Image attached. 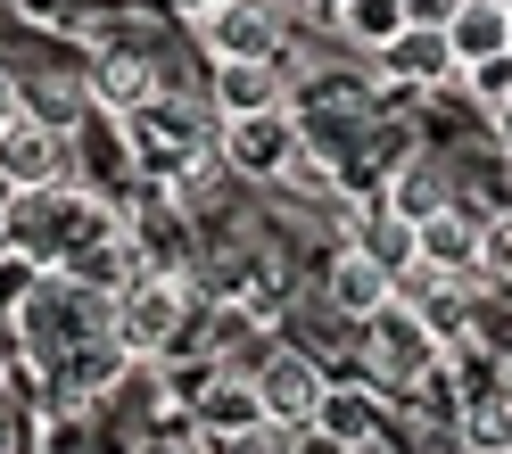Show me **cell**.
I'll use <instances>...</instances> for the list:
<instances>
[{"label":"cell","mask_w":512,"mask_h":454,"mask_svg":"<svg viewBox=\"0 0 512 454\" xmlns=\"http://www.w3.org/2000/svg\"><path fill=\"white\" fill-rule=\"evenodd\" d=\"M463 9H471V0H405V25H430V34H446Z\"/></svg>","instance_id":"22"},{"label":"cell","mask_w":512,"mask_h":454,"mask_svg":"<svg viewBox=\"0 0 512 454\" xmlns=\"http://www.w3.org/2000/svg\"><path fill=\"white\" fill-rule=\"evenodd\" d=\"M298 157H306V141H298L290 108L223 124V166H232L240 182H281V174H298Z\"/></svg>","instance_id":"2"},{"label":"cell","mask_w":512,"mask_h":454,"mask_svg":"<svg viewBox=\"0 0 512 454\" xmlns=\"http://www.w3.org/2000/svg\"><path fill=\"white\" fill-rule=\"evenodd\" d=\"M133 141H141V166H157V174L199 166V124H190L174 100H149V108L133 116Z\"/></svg>","instance_id":"8"},{"label":"cell","mask_w":512,"mask_h":454,"mask_svg":"<svg viewBox=\"0 0 512 454\" xmlns=\"http://www.w3.org/2000/svg\"><path fill=\"white\" fill-rule=\"evenodd\" d=\"M25 116H34V108H25V91H17V75L0 67V133H9V124H25Z\"/></svg>","instance_id":"24"},{"label":"cell","mask_w":512,"mask_h":454,"mask_svg":"<svg viewBox=\"0 0 512 454\" xmlns=\"http://www.w3.org/2000/svg\"><path fill=\"white\" fill-rule=\"evenodd\" d=\"M380 75H389V83H413V91H438L446 75H463V67H455V42H446V34L405 25V34L380 50Z\"/></svg>","instance_id":"9"},{"label":"cell","mask_w":512,"mask_h":454,"mask_svg":"<svg viewBox=\"0 0 512 454\" xmlns=\"http://www.w3.org/2000/svg\"><path fill=\"white\" fill-rule=\"evenodd\" d=\"M356 248L372 256L380 273H397V281H405L413 265H422V256H413V223H405V215H389V207H380V215L364 223V232H356Z\"/></svg>","instance_id":"14"},{"label":"cell","mask_w":512,"mask_h":454,"mask_svg":"<svg viewBox=\"0 0 512 454\" xmlns=\"http://www.w3.org/2000/svg\"><path fill=\"white\" fill-rule=\"evenodd\" d=\"M100 100L124 108V116H141L149 100H166V91H157V75L141 67V58H100Z\"/></svg>","instance_id":"16"},{"label":"cell","mask_w":512,"mask_h":454,"mask_svg":"<svg viewBox=\"0 0 512 454\" xmlns=\"http://www.w3.org/2000/svg\"><path fill=\"white\" fill-rule=\"evenodd\" d=\"M306 9H314V17H331V25H339V17H347V0H306Z\"/></svg>","instance_id":"27"},{"label":"cell","mask_w":512,"mask_h":454,"mask_svg":"<svg viewBox=\"0 0 512 454\" xmlns=\"http://www.w3.org/2000/svg\"><path fill=\"white\" fill-rule=\"evenodd\" d=\"M0 454H17V421L9 413H0Z\"/></svg>","instance_id":"28"},{"label":"cell","mask_w":512,"mask_h":454,"mask_svg":"<svg viewBox=\"0 0 512 454\" xmlns=\"http://www.w3.org/2000/svg\"><path fill=\"white\" fill-rule=\"evenodd\" d=\"M496 9H512V0H496Z\"/></svg>","instance_id":"29"},{"label":"cell","mask_w":512,"mask_h":454,"mask_svg":"<svg viewBox=\"0 0 512 454\" xmlns=\"http://www.w3.org/2000/svg\"><path fill=\"white\" fill-rule=\"evenodd\" d=\"M256 397H265V421L281 438H298V430H314V421H323V372L306 364V355H265V364H256Z\"/></svg>","instance_id":"6"},{"label":"cell","mask_w":512,"mask_h":454,"mask_svg":"<svg viewBox=\"0 0 512 454\" xmlns=\"http://www.w3.org/2000/svg\"><path fill=\"white\" fill-rule=\"evenodd\" d=\"M182 281H166V273H141L133 289L116 298V314H108V339L124 347V355H166L174 339H182Z\"/></svg>","instance_id":"1"},{"label":"cell","mask_w":512,"mask_h":454,"mask_svg":"<svg viewBox=\"0 0 512 454\" xmlns=\"http://www.w3.org/2000/svg\"><path fill=\"white\" fill-rule=\"evenodd\" d=\"M58 182H67V141H58V124H42V116L9 124V133H0V190H9V199H42Z\"/></svg>","instance_id":"4"},{"label":"cell","mask_w":512,"mask_h":454,"mask_svg":"<svg viewBox=\"0 0 512 454\" xmlns=\"http://www.w3.org/2000/svg\"><path fill=\"white\" fill-rule=\"evenodd\" d=\"M199 421H207L215 446H240V438H256V430H273V421H265V397H256V380H215L207 405H199Z\"/></svg>","instance_id":"11"},{"label":"cell","mask_w":512,"mask_h":454,"mask_svg":"<svg viewBox=\"0 0 512 454\" xmlns=\"http://www.w3.org/2000/svg\"><path fill=\"white\" fill-rule=\"evenodd\" d=\"M331 306H339L347 322L389 314V306H397V273H380L364 248H339V265H331Z\"/></svg>","instance_id":"10"},{"label":"cell","mask_w":512,"mask_h":454,"mask_svg":"<svg viewBox=\"0 0 512 454\" xmlns=\"http://www.w3.org/2000/svg\"><path fill=\"white\" fill-rule=\"evenodd\" d=\"M174 9H182V17H215L223 0H174Z\"/></svg>","instance_id":"26"},{"label":"cell","mask_w":512,"mask_h":454,"mask_svg":"<svg viewBox=\"0 0 512 454\" xmlns=\"http://www.w3.org/2000/svg\"><path fill=\"white\" fill-rule=\"evenodd\" d=\"M124 364H133V355H124L116 339H91V347H75V364H67V380L83 388V397H91V388H108Z\"/></svg>","instance_id":"20"},{"label":"cell","mask_w":512,"mask_h":454,"mask_svg":"<svg viewBox=\"0 0 512 454\" xmlns=\"http://www.w3.org/2000/svg\"><path fill=\"white\" fill-rule=\"evenodd\" d=\"M496 149H504V157H512V100H504V108H496Z\"/></svg>","instance_id":"25"},{"label":"cell","mask_w":512,"mask_h":454,"mask_svg":"<svg viewBox=\"0 0 512 454\" xmlns=\"http://www.w3.org/2000/svg\"><path fill=\"white\" fill-rule=\"evenodd\" d=\"M455 199H446V182H438V166H397V182H389V215H405V223H430V215H446Z\"/></svg>","instance_id":"15"},{"label":"cell","mask_w":512,"mask_h":454,"mask_svg":"<svg viewBox=\"0 0 512 454\" xmlns=\"http://www.w3.org/2000/svg\"><path fill=\"white\" fill-rule=\"evenodd\" d=\"M331 446H347V454H364L372 446V405L364 397H323V421H314Z\"/></svg>","instance_id":"18"},{"label":"cell","mask_w":512,"mask_h":454,"mask_svg":"<svg viewBox=\"0 0 512 454\" xmlns=\"http://www.w3.org/2000/svg\"><path fill=\"white\" fill-rule=\"evenodd\" d=\"M463 83H471V91H479V100H488V116H496V108L512 100V58H488V67H471Z\"/></svg>","instance_id":"21"},{"label":"cell","mask_w":512,"mask_h":454,"mask_svg":"<svg viewBox=\"0 0 512 454\" xmlns=\"http://www.w3.org/2000/svg\"><path fill=\"white\" fill-rule=\"evenodd\" d=\"M281 108V67L248 58V67H215V116L240 124V116H273Z\"/></svg>","instance_id":"13"},{"label":"cell","mask_w":512,"mask_h":454,"mask_svg":"<svg viewBox=\"0 0 512 454\" xmlns=\"http://www.w3.org/2000/svg\"><path fill=\"white\" fill-rule=\"evenodd\" d=\"M488 281L512 298V223H496V232H488Z\"/></svg>","instance_id":"23"},{"label":"cell","mask_w":512,"mask_h":454,"mask_svg":"<svg viewBox=\"0 0 512 454\" xmlns=\"http://www.w3.org/2000/svg\"><path fill=\"white\" fill-rule=\"evenodd\" d=\"M463 438H471V454H512V397H488V405H471Z\"/></svg>","instance_id":"19"},{"label":"cell","mask_w":512,"mask_h":454,"mask_svg":"<svg viewBox=\"0 0 512 454\" xmlns=\"http://www.w3.org/2000/svg\"><path fill=\"white\" fill-rule=\"evenodd\" d=\"M199 42L215 67H248V58L281 67V9L273 0H223L215 17H199Z\"/></svg>","instance_id":"3"},{"label":"cell","mask_w":512,"mask_h":454,"mask_svg":"<svg viewBox=\"0 0 512 454\" xmlns=\"http://www.w3.org/2000/svg\"><path fill=\"white\" fill-rule=\"evenodd\" d=\"M339 25H347V42H364V50L380 58V50L405 34V0H347V17H339Z\"/></svg>","instance_id":"17"},{"label":"cell","mask_w":512,"mask_h":454,"mask_svg":"<svg viewBox=\"0 0 512 454\" xmlns=\"http://www.w3.org/2000/svg\"><path fill=\"white\" fill-rule=\"evenodd\" d=\"M488 232L496 223H479L471 207H446L430 223H413V256L430 273H446V281H471V273H488Z\"/></svg>","instance_id":"7"},{"label":"cell","mask_w":512,"mask_h":454,"mask_svg":"<svg viewBox=\"0 0 512 454\" xmlns=\"http://www.w3.org/2000/svg\"><path fill=\"white\" fill-rule=\"evenodd\" d=\"M364 347H372L380 380H405V388H413V380H430V372H438V355H446V347L430 339V322L413 314L405 298H397L389 314H372V322H364Z\"/></svg>","instance_id":"5"},{"label":"cell","mask_w":512,"mask_h":454,"mask_svg":"<svg viewBox=\"0 0 512 454\" xmlns=\"http://www.w3.org/2000/svg\"><path fill=\"white\" fill-rule=\"evenodd\" d=\"M446 42H455V67H488V58H512V9H496V0H471V9L446 25Z\"/></svg>","instance_id":"12"}]
</instances>
